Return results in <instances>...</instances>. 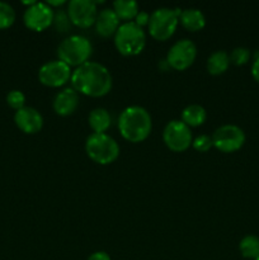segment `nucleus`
<instances>
[{"mask_svg":"<svg viewBox=\"0 0 259 260\" xmlns=\"http://www.w3.org/2000/svg\"><path fill=\"white\" fill-rule=\"evenodd\" d=\"M70 81L73 84V89H75L79 94L90 98H102L107 95L113 85V79L108 69L102 63L93 61H88L76 68L73 71Z\"/></svg>","mask_w":259,"mask_h":260,"instance_id":"f257e3e1","label":"nucleus"},{"mask_svg":"<svg viewBox=\"0 0 259 260\" xmlns=\"http://www.w3.org/2000/svg\"><path fill=\"white\" fill-rule=\"evenodd\" d=\"M118 129L126 141L132 144L144 142L151 134V116L140 106L127 107L118 117Z\"/></svg>","mask_w":259,"mask_h":260,"instance_id":"f03ea898","label":"nucleus"},{"mask_svg":"<svg viewBox=\"0 0 259 260\" xmlns=\"http://www.w3.org/2000/svg\"><path fill=\"white\" fill-rule=\"evenodd\" d=\"M114 46L122 56H137L146 46V35L135 22L123 23L114 35Z\"/></svg>","mask_w":259,"mask_h":260,"instance_id":"7ed1b4c3","label":"nucleus"},{"mask_svg":"<svg viewBox=\"0 0 259 260\" xmlns=\"http://www.w3.org/2000/svg\"><path fill=\"white\" fill-rule=\"evenodd\" d=\"M93 52V46L88 38L83 36H70L66 37L57 47L58 60L68 66H79L88 62Z\"/></svg>","mask_w":259,"mask_h":260,"instance_id":"20e7f679","label":"nucleus"},{"mask_svg":"<svg viewBox=\"0 0 259 260\" xmlns=\"http://www.w3.org/2000/svg\"><path fill=\"white\" fill-rule=\"evenodd\" d=\"M85 152L96 164L109 165L118 159L119 146L107 134H91L85 141Z\"/></svg>","mask_w":259,"mask_h":260,"instance_id":"39448f33","label":"nucleus"},{"mask_svg":"<svg viewBox=\"0 0 259 260\" xmlns=\"http://www.w3.org/2000/svg\"><path fill=\"white\" fill-rule=\"evenodd\" d=\"M182 9H169L159 8L150 14V22L147 28L154 40L164 42L168 41L177 30L179 24V15Z\"/></svg>","mask_w":259,"mask_h":260,"instance_id":"423d86ee","label":"nucleus"},{"mask_svg":"<svg viewBox=\"0 0 259 260\" xmlns=\"http://www.w3.org/2000/svg\"><path fill=\"white\" fill-rule=\"evenodd\" d=\"M245 132L236 124H222L212 135L213 147L223 154L239 151L245 144Z\"/></svg>","mask_w":259,"mask_h":260,"instance_id":"0eeeda50","label":"nucleus"},{"mask_svg":"<svg viewBox=\"0 0 259 260\" xmlns=\"http://www.w3.org/2000/svg\"><path fill=\"white\" fill-rule=\"evenodd\" d=\"M163 141L173 152H184L192 145L193 137L190 128L182 121L173 119L168 122L163 131Z\"/></svg>","mask_w":259,"mask_h":260,"instance_id":"6e6552de","label":"nucleus"},{"mask_svg":"<svg viewBox=\"0 0 259 260\" xmlns=\"http://www.w3.org/2000/svg\"><path fill=\"white\" fill-rule=\"evenodd\" d=\"M197 57V47L190 40L177 41L167 53V60L170 69L175 71H184L193 65Z\"/></svg>","mask_w":259,"mask_h":260,"instance_id":"1a4fd4ad","label":"nucleus"},{"mask_svg":"<svg viewBox=\"0 0 259 260\" xmlns=\"http://www.w3.org/2000/svg\"><path fill=\"white\" fill-rule=\"evenodd\" d=\"M71 75H73V71L70 66L60 60L46 62L38 70V80L42 85L48 86V88L63 86L68 81L71 80Z\"/></svg>","mask_w":259,"mask_h":260,"instance_id":"9d476101","label":"nucleus"},{"mask_svg":"<svg viewBox=\"0 0 259 260\" xmlns=\"http://www.w3.org/2000/svg\"><path fill=\"white\" fill-rule=\"evenodd\" d=\"M68 17L69 20L76 27H91L98 17L96 3L91 0H71L68 4Z\"/></svg>","mask_w":259,"mask_h":260,"instance_id":"9b49d317","label":"nucleus"},{"mask_svg":"<svg viewBox=\"0 0 259 260\" xmlns=\"http://www.w3.org/2000/svg\"><path fill=\"white\" fill-rule=\"evenodd\" d=\"M55 13L47 3H35L28 7L23 14L24 25L35 32H43L53 23Z\"/></svg>","mask_w":259,"mask_h":260,"instance_id":"f8f14e48","label":"nucleus"},{"mask_svg":"<svg viewBox=\"0 0 259 260\" xmlns=\"http://www.w3.org/2000/svg\"><path fill=\"white\" fill-rule=\"evenodd\" d=\"M14 122L18 128L27 135H35L42 129L43 117L33 107H24L15 112Z\"/></svg>","mask_w":259,"mask_h":260,"instance_id":"ddd939ff","label":"nucleus"},{"mask_svg":"<svg viewBox=\"0 0 259 260\" xmlns=\"http://www.w3.org/2000/svg\"><path fill=\"white\" fill-rule=\"evenodd\" d=\"M52 107L57 116H71L79 107V93L73 88L62 89L53 98Z\"/></svg>","mask_w":259,"mask_h":260,"instance_id":"4468645a","label":"nucleus"},{"mask_svg":"<svg viewBox=\"0 0 259 260\" xmlns=\"http://www.w3.org/2000/svg\"><path fill=\"white\" fill-rule=\"evenodd\" d=\"M119 22L121 20L118 19L113 9L101 10V12H98V17H96L95 23H94L96 35L101 36L102 38L112 37L118 30L119 25H121Z\"/></svg>","mask_w":259,"mask_h":260,"instance_id":"2eb2a0df","label":"nucleus"},{"mask_svg":"<svg viewBox=\"0 0 259 260\" xmlns=\"http://www.w3.org/2000/svg\"><path fill=\"white\" fill-rule=\"evenodd\" d=\"M179 23L188 32H198L205 28L206 18L201 10L189 8V9L182 10L179 15Z\"/></svg>","mask_w":259,"mask_h":260,"instance_id":"dca6fc26","label":"nucleus"},{"mask_svg":"<svg viewBox=\"0 0 259 260\" xmlns=\"http://www.w3.org/2000/svg\"><path fill=\"white\" fill-rule=\"evenodd\" d=\"M111 114L104 108H94L89 113L88 124L93 134H106L107 129L111 127Z\"/></svg>","mask_w":259,"mask_h":260,"instance_id":"f3484780","label":"nucleus"},{"mask_svg":"<svg viewBox=\"0 0 259 260\" xmlns=\"http://www.w3.org/2000/svg\"><path fill=\"white\" fill-rule=\"evenodd\" d=\"M229 66H230V57H229V53L221 50L211 53L207 58V63H206L208 74L213 76H218L225 74L226 71H228Z\"/></svg>","mask_w":259,"mask_h":260,"instance_id":"a211bd4d","label":"nucleus"},{"mask_svg":"<svg viewBox=\"0 0 259 260\" xmlns=\"http://www.w3.org/2000/svg\"><path fill=\"white\" fill-rule=\"evenodd\" d=\"M207 119V112L200 104H189L185 107L182 112V119L180 121L188 127L202 126Z\"/></svg>","mask_w":259,"mask_h":260,"instance_id":"6ab92c4d","label":"nucleus"},{"mask_svg":"<svg viewBox=\"0 0 259 260\" xmlns=\"http://www.w3.org/2000/svg\"><path fill=\"white\" fill-rule=\"evenodd\" d=\"M113 12L119 20H124V23H127L134 22L140 9L139 4L134 0H117L113 3Z\"/></svg>","mask_w":259,"mask_h":260,"instance_id":"aec40b11","label":"nucleus"},{"mask_svg":"<svg viewBox=\"0 0 259 260\" xmlns=\"http://www.w3.org/2000/svg\"><path fill=\"white\" fill-rule=\"evenodd\" d=\"M239 250L245 259L255 260L259 258V238L255 235H246L239 243Z\"/></svg>","mask_w":259,"mask_h":260,"instance_id":"412c9836","label":"nucleus"},{"mask_svg":"<svg viewBox=\"0 0 259 260\" xmlns=\"http://www.w3.org/2000/svg\"><path fill=\"white\" fill-rule=\"evenodd\" d=\"M15 22V12L12 5L0 2V29H7L12 27Z\"/></svg>","mask_w":259,"mask_h":260,"instance_id":"4be33fe9","label":"nucleus"},{"mask_svg":"<svg viewBox=\"0 0 259 260\" xmlns=\"http://www.w3.org/2000/svg\"><path fill=\"white\" fill-rule=\"evenodd\" d=\"M250 50L246 47H236L231 51V53L229 55L230 57V63L235 66H243L245 63L249 62L250 60Z\"/></svg>","mask_w":259,"mask_h":260,"instance_id":"5701e85b","label":"nucleus"},{"mask_svg":"<svg viewBox=\"0 0 259 260\" xmlns=\"http://www.w3.org/2000/svg\"><path fill=\"white\" fill-rule=\"evenodd\" d=\"M7 103L12 109H15V112L19 109L24 108L25 104V95L20 90H12L7 95Z\"/></svg>","mask_w":259,"mask_h":260,"instance_id":"b1692460","label":"nucleus"},{"mask_svg":"<svg viewBox=\"0 0 259 260\" xmlns=\"http://www.w3.org/2000/svg\"><path fill=\"white\" fill-rule=\"evenodd\" d=\"M192 146L196 151L207 152L208 150H211V147H213L212 137L207 135H200L192 141Z\"/></svg>","mask_w":259,"mask_h":260,"instance_id":"393cba45","label":"nucleus"},{"mask_svg":"<svg viewBox=\"0 0 259 260\" xmlns=\"http://www.w3.org/2000/svg\"><path fill=\"white\" fill-rule=\"evenodd\" d=\"M139 27H145V25H149L150 22V14L147 12H139V14L136 15L134 20Z\"/></svg>","mask_w":259,"mask_h":260,"instance_id":"a878e982","label":"nucleus"},{"mask_svg":"<svg viewBox=\"0 0 259 260\" xmlns=\"http://www.w3.org/2000/svg\"><path fill=\"white\" fill-rule=\"evenodd\" d=\"M86 260H111V256L106 251H95Z\"/></svg>","mask_w":259,"mask_h":260,"instance_id":"bb28decb","label":"nucleus"},{"mask_svg":"<svg viewBox=\"0 0 259 260\" xmlns=\"http://www.w3.org/2000/svg\"><path fill=\"white\" fill-rule=\"evenodd\" d=\"M251 76L259 84V56L254 60L253 65H251Z\"/></svg>","mask_w":259,"mask_h":260,"instance_id":"cd10ccee","label":"nucleus"},{"mask_svg":"<svg viewBox=\"0 0 259 260\" xmlns=\"http://www.w3.org/2000/svg\"><path fill=\"white\" fill-rule=\"evenodd\" d=\"M66 4V2H63V0H60V2H48L47 5L48 7H60V5H63Z\"/></svg>","mask_w":259,"mask_h":260,"instance_id":"c85d7f7f","label":"nucleus"},{"mask_svg":"<svg viewBox=\"0 0 259 260\" xmlns=\"http://www.w3.org/2000/svg\"><path fill=\"white\" fill-rule=\"evenodd\" d=\"M255 260H259V258H256V259H255Z\"/></svg>","mask_w":259,"mask_h":260,"instance_id":"c756f323","label":"nucleus"}]
</instances>
